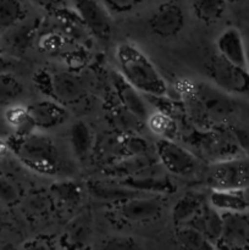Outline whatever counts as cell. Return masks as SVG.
I'll list each match as a JSON object with an SVG mask.
<instances>
[{
  "instance_id": "cell-35",
  "label": "cell",
  "mask_w": 249,
  "mask_h": 250,
  "mask_svg": "<svg viewBox=\"0 0 249 250\" xmlns=\"http://www.w3.org/2000/svg\"><path fill=\"white\" fill-rule=\"evenodd\" d=\"M2 54V46H1V44H0V55H1Z\"/></svg>"
},
{
  "instance_id": "cell-3",
  "label": "cell",
  "mask_w": 249,
  "mask_h": 250,
  "mask_svg": "<svg viewBox=\"0 0 249 250\" xmlns=\"http://www.w3.org/2000/svg\"><path fill=\"white\" fill-rule=\"evenodd\" d=\"M7 146L24 166L37 173L54 176L62 168V156L58 146L42 133L14 134Z\"/></svg>"
},
{
  "instance_id": "cell-12",
  "label": "cell",
  "mask_w": 249,
  "mask_h": 250,
  "mask_svg": "<svg viewBox=\"0 0 249 250\" xmlns=\"http://www.w3.org/2000/svg\"><path fill=\"white\" fill-rule=\"evenodd\" d=\"M36 129L49 131L65 124L67 120V111L65 106L51 99L38 100L27 106Z\"/></svg>"
},
{
  "instance_id": "cell-25",
  "label": "cell",
  "mask_w": 249,
  "mask_h": 250,
  "mask_svg": "<svg viewBox=\"0 0 249 250\" xmlns=\"http://www.w3.org/2000/svg\"><path fill=\"white\" fill-rule=\"evenodd\" d=\"M33 26H29V24H23L20 23L19 26L14 27L10 31H7L9 33L6 34V41L7 43L11 46H14V49H26L28 46L29 42L32 39V33H33Z\"/></svg>"
},
{
  "instance_id": "cell-9",
  "label": "cell",
  "mask_w": 249,
  "mask_h": 250,
  "mask_svg": "<svg viewBox=\"0 0 249 250\" xmlns=\"http://www.w3.org/2000/svg\"><path fill=\"white\" fill-rule=\"evenodd\" d=\"M161 165L175 176L186 177L195 172L198 160L188 149L171 139H159L155 144Z\"/></svg>"
},
{
  "instance_id": "cell-34",
  "label": "cell",
  "mask_w": 249,
  "mask_h": 250,
  "mask_svg": "<svg viewBox=\"0 0 249 250\" xmlns=\"http://www.w3.org/2000/svg\"><path fill=\"white\" fill-rule=\"evenodd\" d=\"M227 2H231V4H236V2H241L243 1V0H226Z\"/></svg>"
},
{
  "instance_id": "cell-32",
  "label": "cell",
  "mask_w": 249,
  "mask_h": 250,
  "mask_svg": "<svg viewBox=\"0 0 249 250\" xmlns=\"http://www.w3.org/2000/svg\"><path fill=\"white\" fill-rule=\"evenodd\" d=\"M15 61L11 58H7L5 55H0V75L9 73L14 70Z\"/></svg>"
},
{
  "instance_id": "cell-22",
  "label": "cell",
  "mask_w": 249,
  "mask_h": 250,
  "mask_svg": "<svg viewBox=\"0 0 249 250\" xmlns=\"http://www.w3.org/2000/svg\"><path fill=\"white\" fill-rule=\"evenodd\" d=\"M145 122L149 129L160 139L173 141V138L177 134V124L175 122L173 117H171L163 110H156V111L150 112Z\"/></svg>"
},
{
  "instance_id": "cell-5",
  "label": "cell",
  "mask_w": 249,
  "mask_h": 250,
  "mask_svg": "<svg viewBox=\"0 0 249 250\" xmlns=\"http://www.w3.org/2000/svg\"><path fill=\"white\" fill-rule=\"evenodd\" d=\"M205 73L209 82L229 95L249 93V72L247 68L233 65L214 53L205 63Z\"/></svg>"
},
{
  "instance_id": "cell-26",
  "label": "cell",
  "mask_w": 249,
  "mask_h": 250,
  "mask_svg": "<svg viewBox=\"0 0 249 250\" xmlns=\"http://www.w3.org/2000/svg\"><path fill=\"white\" fill-rule=\"evenodd\" d=\"M100 250H143L141 244L132 237L114 236L103 241Z\"/></svg>"
},
{
  "instance_id": "cell-18",
  "label": "cell",
  "mask_w": 249,
  "mask_h": 250,
  "mask_svg": "<svg viewBox=\"0 0 249 250\" xmlns=\"http://www.w3.org/2000/svg\"><path fill=\"white\" fill-rule=\"evenodd\" d=\"M193 15L205 24L216 23L226 12V0H189Z\"/></svg>"
},
{
  "instance_id": "cell-23",
  "label": "cell",
  "mask_w": 249,
  "mask_h": 250,
  "mask_svg": "<svg viewBox=\"0 0 249 250\" xmlns=\"http://www.w3.org/2000/svg\"><path fill=\"white\" fill-rule=\"evenodd\" d=\"M5 120H6V124L11 128H14L15 134H19V136L29 134L37 131L29 116L28 109L21 105H10L5 111Z\"/></svg>"
},
{
  "instance_id": "cell-15",
  "label": "cell",
  "mask_w": 249,
  "mask_h": 250,
  "mask_svg": "<svg viewBox=\"0 0 249 250\" xmlns=\"http://www.w3.org/2000/svg\"><path fill=\"white\" fill-rule=\"evenodd\" d=\"M246 190H210L209 204L221 214L249 212V200Z\"/></svg>"
},
{
  "instance_id": "cell-8",
  "label": "cell",
  "mask_w": 249,
  "mask_h": 250,
  "mask_svg": "<svg viewBox=\"0 0 249 250\" xmlns=\"http://www.w3.org/2000/svg\"><path fill=\"white\" fill-rule=\"evenodd\" d=\"M71 2L81 23L97 39L109 41L112 31L111 21L102 0H71Z\"/></svg>"
},
{
  "instance_id": "cell-29",
  "label": "cell",
  "mask_w": 249,
  "mask_h": 250,
  "mask_svg": "<svg viewBox=\"0 0 249 250\" xmlns=\"http://www.w3.org/2000/svg\"><path fill=\"white\" fill-rule=\"evenodd\" d=\"M54 193L55 195H58L61 200H63L65 203H77L78 198H80V189H78L77 186H75L73 183L63 182V183H55L54 186Z\"/></svg>"
},
{
  "instance_id": "cell-6",
  "label": "cell",
  "mask_w": 249,
  "mask_h": 250,
  "mask_svg": "<svg viewBox=\"0 0 249 250\" xmlns=\"http://www.w3.org/2000/svg\"><path fill=\"white\" fill-rule=\"evenodd\" d=\"M208 185L212 190H246L249 188V158L215 161L208 170Z\"/></svg>"
},
{
  "instance_id": "cell-20",
  "label": "cell",
  "mask_w": 249,
  "mask_h": 250,
  "mask_svg": "<svg viewBox=\"0 0 249 250\" xmlns=\"http://www.w3.org/2000/svg\"><path fill=\"white\" fill-rule=\"evenodd\" d=\"M70 142L75 155L80 160H84L93 148L94 138L89 127L82 121H77L71 126Z\"/></svg>"
},
{
  "instance_id": "cell-1",
  "label": "cell",
  "mask_w": 249,
  "mask_h": 250,
  "mask_svg": "<svg viewBox=\"0 0 249 250\" xmlns=\"http://www.w3.org/2000/svg\"><path fill=\"white\" fill-rule=\"evenodd\" d=\"M119 75L142 94L151 98H165L168 87L156 66L134 44L124 42L115 50Z\"/></svg>"
},
{
  "instance_id": "cell-10",
  "label": "cell",
  "mask_w": 249,
  "mask_h": 250,
  "mask_svg": "<svg viewBox=\"0 0 249 250\" xmlns=\"http://www.w3.org/2000/svg\"><path fill=\"white\" fill-rule=\"evenodd\" d=\"M216 250H249V212L222 214Z\"/></svg>"
},
{
  "instance_id": "cell-16",
  "label": "cell",
  "mask_w": 249,
  "mask_h": 250,
  "mask_svg": "<svg viewBox=\"0 0 249 250\" xmlns=\"http://www.w3.org/2000/svg\"><path fill=\"white\" fill-rule=\"evenodd\" d=\"M208 203V197L200 193L189 192L182 195L172 208V220L176 227L187 226Z\"/></svg>"
},
{
  "instance_id": "cell-33",
  "label": "cell",
  "mask_w": 249,
  "mask_h": 250,
  "mask_svg": "<svg viewBox=\"0 0 249 250\" xmlns=\"http://www.w3.org/2000/svg\"><path fill=\"white\" fill-rule=\"evenodd\" d=\"M247 71L249 72V43H247Z\"/></svg>"
},
{
  "instance_id": "cell-30",
  "label": "cell",
  "mask_w": 249,
  "mask_h": 250,
  "mask_svg": "<svg viewBox=\"0 0 249 250\" xmlns=\"http://www.w3.org/2000/svg\"><path fill=\"white\" fill-rule=\"evenodd\" d=\"M34 5L50 14H61L66 11L65 0H31Z\"/></svg>"
},
{
  "instance_id": "cell-17",
  "label": "cell",
  "mask_w": 249,
  "mask_h": 250,
  "mask_svg": "<svg viewBox=\"0 0 249 250\" xmlns=\"http://www.w3.org/2000/svg\"><path fill=\"white\" fill-rule=\"evenodd\" d=\"M187 227H192L195 231L202 233L208 241L211 242L212 244H216L222 229V214L208 203L200 210L199 214L187 225Z\"/></svg>"
},
{
  "instance_id": "cell-28",
  "label": "cell",
  "mask_w": 249,
  "mask_h": 250,
  "mask_svg": "<svg viewBox=\"0 0 249 250\" xmlns=\"http://www.w3.org/2000/svg\"><path fill=\"white\" fill-rule=\"evenodd\" d=\"M145 1L146 0H102L107 12L112 15L128 14Z\"/></svg>"
},
{
  "instance_id": "cell-24",
  "label": "cell",
  "mask_w": 249,
  "mask_h": 250,
  "mask_svg": "<svg viewBox=\"0 0 249 250\" xmlns=\"http://www.w3.org/2000/svg\"><path fill=\"white\" fill-rule=\"evenodd\" d=\"M23 84L11 72L0 75V106L14 105L23 94Z\"/></svg>"
},
{
  "instance_id": "cell-11",
  "label": "cell",
  "mask_w": 249,
  "mask_h": 250,
  "mask_svg": "<svg viewBox=\"0 0 249 250\" xmlns=\"http://www.w3.org/2000/svg\"><path fill=\"white\" fill-rule=\"evenodd\" d=\"M163 200L153 195H136L119 203L116 211L122 220L132 224H144L161 216Z\"/></svg>"
},
{
  "instance_id": "cell-13",
  "label": "cell",
  "mask_w": 249,
  "mask_h": 250,
  "mask_svg": "<svg viewBox=\"0 0 249 250\" xmlns=\"http://www.w3.org/2000/svg\"><path fill=\"white\" fill-rule=\"evenodd\" d=\"M216 53L228 62L247 68V42L236 27H227L219 34Z\"/></svg>"
},
{
  "instance_id": "cell-4",
  "label": "cell",
  "mask_w": 249,
  "mask_h": 250,
  "mask_svg": "<svg viewBox=\"0 0 249 250\" xmlns=\"http://www.w3.org/2000/svg\"><path fill=\"white\" fill-rule=\"evenodd\" d=\"M37 88L62 106L80 102L85 95L82 78L71 71L39 70L34 75Z\"/></svg>"
},
{
  "instance_id": "cell-7",
  "label": "cell",
  "mask_w": 249,
  "mask_h": 250,
  "mask_svg": "<svg viewBox=\"0 0 249 250\" xmlns=\"http://www.w3.org/2000/svg\"><path fill=\"white\" fill-rule=\"evenodd\" d=\"M186 24V16L182 6L176 0L161 2L151 12L148 26L154 36L163 39L175 38L182 32Z\"/></svg>"
},
{
  "instance_id": "cell-14",
  "label": "cell",
  "mask_w": 249,
  "mask_h": 250,
  "mask_svg": "<svg viewBox=\"0 0 249 250\" xmlns=\"http://www.w3.org/2000/svg\"><path fill=\"white\" fill-rule=\"evenodd\" d=\"M114 87L121 104L137 119L145 121L150 115V111H149L146 100L142 97V93L129 85L120 75L114 77Z\"/></svg>"
},
{
  "instance_id": "cell-27",
  "label": "cell",
  "mask_w": 249,
  "mask_h": 250,
  "mask_svg": "<svg viewBox=\"0 0 249 250\" xmlns=\"http://www.w3.org/2000/svg\"><path fill=\"white\" fill-rule=\"evenodd\" d=\"M20 199V190L17 186L7 176L0 172V203L12 205Z\"/></svg>"
},
{
  "instance_id": "cell-19",
  "label": "cell",
  "mask_w": 249,
  "mask_h": 250,
  "mask_svg": "<svg viewBox=\"0 0 249 250\" xmlns=\"http://www.w3.org/2000/svg\"><path fill=\"white\" fill-rule=\"evenodd\" d=\"M26 17V6L21 0H0V32L19 26Z\"/></svg>"
},
{
  "instance_id": "cell-21",
  "label": "cell",
  "mask_w": 249,
  "mask_h": 250,
  "mask_svg": "<svg viewBox=\"0 0 249 250\" xmlns=\"http://www.w3.org/2000/svg\"><path fill=\"white\" fill-rule=\"evenodd\" d=\"M175 238L181 250H216L215 244L192 227H176Z\"/></svg>"
},
{
  "instance_id": "cell-31",
  "label": "cell",
  "mask_w": 249,
  "mask_h": 250,
  "mask_svg": "<svg viewBox=\"0 0 249 250\" xmlns=\"http://www.w3.org/2000/svg\"><path fill=\"white\" fill-rule=\"evenodd\" d=\"M21 250H55L54 247L49 243L48 241L42 238H34L31 241L26 242L22 246Z\"/></svg>"
},
{
  "instance_id": "cell-2",
  "label": "cell",
  "mask_w": 249,
  "mask_h": 250,
  "mask_svg": "<svg viewBox=\"0 0 249 250\" xmlns=\"http://www.w3.org/2000/svg\"><path fill=\"white\" fill-rule=\"evenodd\" d=\"M182 95L195 121L204 126H221L236 111L232 95L210 82L187 83L182 87Z\"/></svg>"
}]
</instances>
